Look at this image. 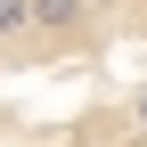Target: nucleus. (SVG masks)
Returning <instances> with one entry per match:
<instances>
[{
    "mask_svg": "<svg viewBox=\"0 0 147 147\" xmlns=\"http://www.w3.org/2000/svg\"><path fill=\"white\" fill-rule=\"evenodd\" d=\"M0 147H147V0H0Z\"/></svg>",
    "mask_w": 147,
    "mask_h": 147,
    "instance_id": "f257e3e1",
    "label": "nucleus"
}]
</instances>
